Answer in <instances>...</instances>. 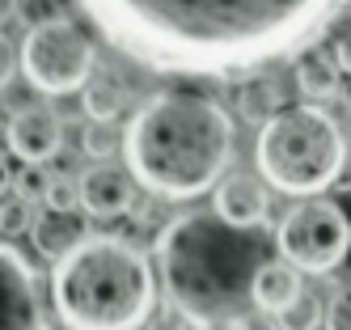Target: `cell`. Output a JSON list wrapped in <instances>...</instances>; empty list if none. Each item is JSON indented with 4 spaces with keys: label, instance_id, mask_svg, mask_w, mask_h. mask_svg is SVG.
<instances>
[{
    "label": "cell",
    "instance_id": "cell-1",
    "mask_svg": "<svg viewBox=\"0 0 351 330\" xmlns=\"http://www.w3.org/2000/svg\"><path fill=\"white\" fill-rule=\"evenodd\" d=\"M123 60L157 76L241 81L296 60L343 17L347 0H77Z\"/></svg>",
    "mask_w": 351,
    "mask_h": 330
},
{
    "label": "cell",
    "instance_id": "cell-2",
    "mask_svg": "<svg viewBox=\"0 0 351 330\" xmlns=\"http://www.w3.org/2000/svg\"><path fill=\"white\" fill-rule=\"evenodd\" d=\"M267 224L241 228L216 212H182L157 233L165 296L199 326H233L254 309V275L267 263Z\"/></svg>",
    "mask_w": 351,
    "mask_h": 330
},
{
    "label": "cell",
    "instance_id": "cell-3",
    "mask_svg": "<svg viewBox=\"0 0 351 330\" xmlns=\"http://www.w3.org/2000/svg\"><path fill=\"white\" fill-rule=\"evenodd\" d=\"M233 144L237 127L229 110L216 97L191 89H161L144 97L123 132L128 169L140 187H148V195L165 203L212 191L229 174Z\"/></svg>",
    "mask_w": 351,
    "mask_h": 330
},
{
    "label": "cell",
    "instance_id": "cell-4",
    "mask_svg": "<svg viewBox=\"0 0 351 330\" xmlns=\"http://www.w3.org/2000/svg\"><path fill=\"white\" fill-rule=\"evenodd\" d=\"M51 309L68 330H140L157 309L153 263L128 237H85L51 267Z\"/></svg>",
    "mask_w": 351,
    "mask_h": 330
},
{
    "label": "cell",
    "instance_id": "cell-5",
    "mask_svg": "<svg viewBox=\"0 0 351 330\" xmlns=\"http://www.w3.org/2000/svg\"><path fill=\"white\" fill-rule=\"evenodd\" d=\"M254 165L275 191L284 195H322L339 182L347 165L343 127L326 115L317 102L280 106L254 140Z\"/></svg>",
    "mask_w": 351,
    "mask_h": 330
},
{
    "label": "cell",
    "instance_id": "cell-6",
    "mask_svg": "<svg viewBox=\"0 0 351 330\" xmlns=\"http://www.w3.org/2000/svg\"><path fill=\"white\" fill-rule=\"evenodd\" d=\"M21 72L38 93H51V97L81 93L85 81L97 72L93 38L64 13L34 21L26 43H21Z\"/></svg>",
    "mask_w": 351,
    "mask_h": 330
},
{
    "label": "cell",
    "instance_id": "cell-7",
    "mask_svg": "<svg viewBox=\"0 0 351 330\" xmlns=\"http://www.w3.org/2000/svg\"><path fill=\"white\" fill-rule=\"evenodd\" d=\"M275 246L288 263H296L309 275H326L335 271L347 250H351V220L343 216L339 203L322 199V195H305L296 208L284 212L280 228H275Z\"/></svg>",
    "mask_w": 351,
    "mask_h": 330
},
{
    "label": "cell",
    "instance_id": "cell-8",
    "mask_svg": "<svg viewBox=\"0 0 351 330\" xmlns=\"http://www.w3.org/2000/svg\"><path fill=\"white\" fill-rule=\"evenodd\" d=\"M0 330H51L43 275L5 237H0Z\"/></svg>",
    "mask_w": 351,
    "mask_h": 330
},
{
    "label": "cell",
    "instance_id": "cell-9",
    "mask_svg": "<svg viewBox=\"0 0 351 330\" xmlns=\"http://www.w3.org/2000/svg\"><path fill=\"white\" fill-rule=\"evenodd\" d=\"M5 140H9V152L26 165H47L64 148V119L47 102H26L9 115Z\"/></svg>",
    "mask_w": 351,
    "mask_h": 330
},
{
    "label": "cell",
    "instance_id": "cell-10",
    "mask_svg": "<svg viewBox=\"0 0 351 330\" xmlns=\"http://www.w3.org/2000/svg\"><path fill=\"white\" fill-rule=\"evenodd\" d=\"M271 182L263 174H250V169H229L216 182V199H212V212L224 216L229 224L241 228H263L271 220Z\"/></svg>",
    "mask_w": 351,
    "mask_h": 330
},
{
    "label": "cell",
    "instance_id": "cell-11",
    "mask_svg": "<svg viewBox=\"0 0 351 330\" xmlns=\"http://www.w3.org/2000/svg\"><path fill=\"white\" fill-rule=\"evenodd\" d=\"M136 203V174L132 169H119L110 161H93L85 174H81V208L89 216H123L132 212Z\"/></svg>",
    "mask_w": 351,
    "mask_h": 330
},
{
    "label": "cell",
    "instance_id": "cell-12",
    "mask_svg": "<svg viewBox=\"0 0 351 330\" xmlns=\"http://www.w3.org/2000/svg\"><path fill=\"white\" fill-rule=\"evenodd\" d=\"M300 292H305L300 267L288 259H267L254 275V309H263V314H284Z\"/></svg>",
    "mask_w": 351,
    "mask_h": 330
},
{
    "label": "cell",
    "instance_id": "cell-13",
    "mask_svg": "<svg viewBox=\"0 0 351 330\" xmlns=\"http://www.w3.org/2000/svg\"><path fill=\"white\" fill-rule=\"evenodd\" d=\"M296 89L305 102H335L339 89H343V68L335 56H326V51L309 47L305 56H296Z\"/></svg>",
    "mask_w": 351,
    "mask_h": 330
},
{
    "label": "cell",
    "instance_id": "cell-14",
    "mask_svg": "<svg viewBox=\"0 0 351 330\" xmlns=\"http://www.w3.org/2000/svg\"><path fill=\"white\" fill-rule=\"evenodd\" d=\"M30 237H34V250L43 254V259H64V254L72 246H81L85 241V224L72 216V212H60V208H47L34 216V228H30Z\"/></svg>",
    "mask_w": 351,
    "mask_h": 330
},
{
    "label": "cell",
    "instance_id": "cell-15",
    "mask_svg": "<svg viewBox=\"0 0 351 330\" xmlns=\"http://www.w3.org/2000/svg\"><path fill=\"white\" fill-rule=\"evenodd\" d=\"M81 106H85L89 119H119L123 110L132 106V89L110 68H97L85 81V89H81Z\"/></svg>",
    "mask_w": 351,
    "mask_h": 330
},
{
    "label": "cell",
    "instance_id": "cell-16",
    "mask_svg": "<svg viewBox=\"0 0 351 330\" xmlns=\"http://www.w3.org/2000/svg\"><path fill=\"white\" fill-rule=\"evenodd\" d=\"M280 106H284V89H280V81H275L267 68L241 76V85H237V115L245 123H258L263 127Z\"/></svg>",
    "mask_w": 351,
    "mask_h": 330
},
{
    "label": "cell",
    "instance_id": "cell-17",
    "mask_svg": "<svg viewBox=\"0 0 351 330\" xmlns=\"http://www.w3.org/2000/svg\"><path fill=\"white\" fill-rule=\"evenodd\" d=\"M275 322H280V330H317V326H326V305L317 292L305 288L284 314H275Z\"/></svg>",
    "mask_w": 351,
    "mask_h": 330
},
{
    "label": "cell",
    "instance_id": "cell-18",
    "mask_svg": "<svg viewBox=\"0 0 351 330\" xmlns=\"http://www.w3.org/2000/svg\"><path fill=\"white\" fill-rule=\"evenodd\" d=\"M81 148L89 152L93 161H106L123 148V132L114 127V119H89L85 132H81Z\"/></svg>",
    "mask_w": 351,
    "mask_h": 330
},
{
    "label": "cell",
    "instance_id": "cell-19",
    "mask_svg": "<svg viewBox=\"0 0 351 330\" xmlns=\"http://www.w3.org/2000/svg\"><path fill=\"white\" fill-rule=\"evenodd\" d=\"M34 199L13 191V199H0V237H21L34 228Z\"/></svg>",
    "mask_w": 351,
    "mask_h": 330
},
{
    "label": "cell",
    "instance_id": "cell-20",
    "mask_svg": "<svg viewBox=\"0 0 351 330\" xmlns=\"http://www.w3.org/2000/svg\"><path fill=\"white\" fill-rule=\"evenodd\" d=\"M43 203H47V208H60V212H77V208H81V178H72V174H51Z\"/></svg>",
    "mask_w": 351,
    "mask_h": 330
},
{
    "label": "cell",
    "instance_id": "cell-21",
    "mask_svg": "<svg viewBox=\"0 0 351 330\" xmlns=\"http://www.w3.org/2000/svg\"><path fill=\"white\" fill-rule=\"evenodd\" d=\"M326 330H351V284L326 300Z\"/></svg>",
    "mask_w": 351,
    "mask_h": 330
},
{
    "label": "cell",
    "instance_id": "cell-22",
    "mask_svg": "<svg viewBox=\"0 0 351 330\" xmlns=\"http://www.w3.org/2000/svg\"><path fill=\"white\" fill-rule=\"evenodd\" d=\"M47 182H51V174H47L43 165H26V169L13 178V191L30 195V199H43V195H47Z\"/></svg>",
    "mask_w": 351,
    "mask_h": 330
},
{
    "label": "cell",
    "instance_id": "cell-23",
    "mask_svg": "<svg viewBox=\"0 0 351 330\" xmlns=\"http://www.w3.org/2000/svg\"><path fill=\"white\" fill-rule=\"evenodd\" d=\"M148 330H191V318L173 300H165L161 309H153V318H148Z\"/></svg>",
    "mask_w": 351,
    "mask_h": 330
},
{
    "label": "cell",
    "instance_id": "cell-24",
    "mask_svg": "<svg viewBox=\"0 0 351 330\" xmlns=\"http://www.w3.org/2000/svg\"><path fill=\"white\" fill-rule=\"evenodd\" d=\"M17 72H21V47H13V38L0 34V89H9Z\"/></svg>",
    "mask_w": 351,
    "mask_h": 330
},
{
    "label": "cell",
    "instance_id": "cell-25",
    "mask_svg": "<svg viewBox=\"0 0 351 330\" xmlns=\"http://www.w3.org/2000/svg\"><path fill=\"white\" fill-rule=\"evenodd\" d=\"M140 228H153V224H161V203H157V195L153 199H144V203H132V212H128Z\"/></svg>",
    "mask_w": 351,
    "mask_h": 330
},
{
    "label": "cell",
    "instance_id": "cell-26",
    "mask_svg": "<svg viewBox=\"0 0 351 330\" xmlns=\"http://www.w3.org/2000/svg\"><path fill=\"white\" fill-rule=\"evenodd\" d=\"M233 330H280V322H271V314H263V309H250L245 318L233 322Z\"/></svg>",
    "mask_w": 351,
    "mask_h": 330
},
{
    "label": "cell",
    "instance_id": "cell-27",
    "mask_svg": "<svg viewBox=\"0 0 351 330\" xmlns=\"http://www.w3.org/2000/svg\"><path fill=\"white\" fill-rule=\"evenodd\" d=\"M335 60H339V68H343V72L351 76V30H347V34H343V38L335 43Z\"/></svg>",
    "mask_w": 351,
    "mask_h": 330
},
{
    "label": "cell",
    "instance_id": "cell-28",
    "mask_svg": "<svg viewBox=\"0 0 351 330\" xmlns=\"http://www.w3.org/2000/svg\"><path fill=\"white\" fill-rule=\"evenodd\" d=\"M21 13V0H0V25H5V21H13Z\"/></svg>",
    "mask_w": 351,
    "mask_h": 330
},
{
    "label": "cell",
    "instance_id": "cell-29",
    "mask_svg": "<svg viewBox=\"0 0 351 330\" xmlns=\"http://www.w3.org/2000/svg\"><path fill=\"white\" fill-rule=\"evenodd\" d=\"M13 178H17V174L9 169V161H5V152H0V195H5V191L13 187Z\"/></svg>",
    "mask_w": 351,
    "mask_h": 330
}]
</instances>
